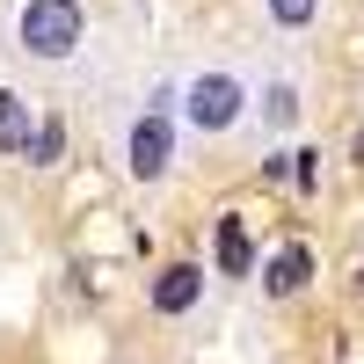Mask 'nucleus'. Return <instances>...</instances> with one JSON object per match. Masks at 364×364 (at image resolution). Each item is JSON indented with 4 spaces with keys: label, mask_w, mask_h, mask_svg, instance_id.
Listing matches in <instances>:
<instances>
[{
    "label": "nucleus",
    "mask_w": 364,
    "mask_h": 364,
    "mask_svg": "<svg viewBox=\"0 0 364 364\" xmlns=\"http://www.w3.org/2000/svg\"><path fill=\"white\" fill-rule=\"evenodd\" d=\"M299 168H291V182H299V190H314V182H321V154H291Z\"/></svg>",
    "instance_id": "nucleus-11"
},
{
    "label": "nucleus",
    "mask_w": 364,
    "mask_h": 364,
    "mask_svg": "<svg viewBox=\"0 0 364 364\" xmlns=\"http://www.w3.org/2000/svg\"><path fill=\"white\" fill-rule=\"evenodd\" d=\"M15 37H22L29 58L58 66V58H73V51H80L87 15H80V0H22V8H15Z\"/></svg>",
    "instance_id": "nucleus-1"
},
{
    "label": "nucleus",
    "mask_w": 364,
    "mask_h": 364,
    "mask_svg": "<svg viewBox=\"0 0 364 364\" xmlns=\"http://www.w3.org/2000/svg\"><path fill=\"white\" fill-rule=\"evenodd\" d=\"M58 146H66V132H58V124H37V132L22 139V154L37 161V168H51V161H58Z\"/></svg>",
    "instance_id": "nucleus-8"
},
{
    "label": "nucleus",
    "mask_w": 364,
    "mask_h": 364,
    "mask_svg": "<svg viewBox=\"0 0 364 364\" xmlns=\"http://www.w3.org/2000/svg\"><path fill=\"white\" fill-rule=\"evenodd\" d=\"M269 15H277L284 29H306V22L321 15V0H269Z\"/></svg>",
    "instance_id": "nucleus-9"
},
{
    "label": "nucleus",
    "mask_w": 364,
    "mask_h": 364,
    "mask_svg": "<svg viewBox=\"0 0 364 364\" xmlns=\"http://www.w3.org/2000/svg\"><path fill=\"white\" fill-rule=\"evenodd\" d=\"M357 161H364V132H357Z\"/></svg>",
    "instance_id": "nucleus-12"
},
{
    "label": "nucleus",
    "mask_w": 364,
    "mask_h": 364,
    "mask_svg": "<svg viewBox=\"0 0 364 364\" xmlns=\"http://www.w3.org/2000/svg\"><path fill=\"white\" fill-rule=\"evenodd\" d=\"M197 299H204V269L197 262H168L161 277H154V306L161 314H190Z\"/></svg>",
    "instance_id": "nucleus-4"
},
{
    "label": "nucleus",
    "mask_w": 364,
    "mask_h": 364,
    "mask_svg": "<svg viewBox=\"0 0 364 364\" xmlns=\"http://www.w3.org/2000/svg\"><path fill=\"white\" fill-rule=\"evenodd\" d=\"M291 117H299V95L291 87H269V124H291Z\"/></svg>",
    "instance_id": "nucleus-10"
},
{
    "label": "nucleus",
    "mask_w": 364,
    "mask_h": 364,
    "mask_svg": "<svg viewBox=\"0 0 364 364\" xmlns=\"http://www.w3.org/2000/svg\"><path fill=\"white\" fill-rule=\"evenodd\" d=\"M240 109H248V87H240L233 73H197L190 87H182V117H190V132H204V139L233 132Z\"/></svg>",
    "instance_id": "nucleus-2"
},
{
    "label": "nucleus",
    "mask_w": 364,
    "mask_h": 364,
    "mask_svg": "<svg viewBox=\"0 0 364 364\" xmlns=\"http://www.w3.org/2000/svg\"><path fill=\"white\" fill-rule=\"evenodd\" d=\"M306 277H314V255L291 240V248H277V255H269V269H262V291H269V299H299V291H306Z\"/></svg>",
    "instance_id": "nucleus-5"
},
{
    "label": "nucleus",
    "mask_w": 364,
    "mask_h": 364,
    "mask_svg": "<svg viewBox=\"0 0 364 364\" xmlns=\"http://www.w3.org/2000/svg\"><path fill=\"white\" fill-rule=\"evenodd\" d=\"M357 291H364V262H357Z\"/></svg>",
    "instance_id": "nucleus-13"
},
{
    "label": "nucleus",
    "mask_w": 364,
    "mask_h": 364,
    "mask_svg": "<svg viewBox=\"0 0 364 364\" xmlns=\"http://www.w3.org/2000/svg\"><path fill=\"white\" fill-rule=\"evenodd\" d=\"M219 269H226V277H248V269H255V248H248V226H240L233 211L219 219Z\"/></svg>",
    "instance_id": "nucleus-6"
},
{
    "label": "nucleus",
    "mask_w": 364,
    "mask_h": 364,
    "mask_svg": "<svg viewBox=\"0 0 364 364\" xmlns=\"http://www.w3.org/2000/svg\"><path fill=\"white\" fill-rule=\"evenodd\" d=\"M22 139H29V102L0 87V154H22Z\"/></svg>",
    "instance_id": "nucleus-7"
},
{
    "label": "nucleus",
    "mask_w": 364,
    "mask_h": 364,
    "mask_svg": "<svg viewBox=\"0 0 364 364\" xmlns=\"http://www.w3.org/2000/svg\"><path fill=\"white\" fill-rule=\"evenodd\" d=\"M168 154H175V132H168V117H161V109L132 117V132H124V168H132L139 182H154V175H168Z\"/></svg>",
    "instance_id": "nucleus-3"
}]
</instances>
